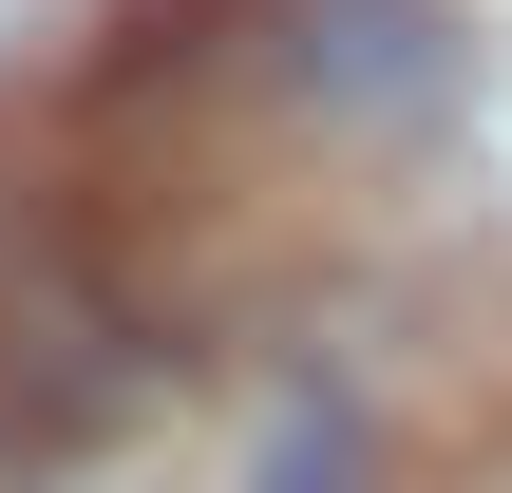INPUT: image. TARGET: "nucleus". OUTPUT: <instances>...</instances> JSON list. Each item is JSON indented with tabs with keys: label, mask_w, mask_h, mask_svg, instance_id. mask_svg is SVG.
<instances>
[{
	"label": "nucleus",
	"mask_w": 512,
	"mask_h": 493,
	"mask_svg": "<svg viewBox=\"0 0 512 493\" xmlns=\"http://www.w3.org/2000/svg\"><path fill=\"white\" fill-rule=\"evenodd\" d=\"M266 493H361V418H342V399H285V437H266Z\"/></svg>",
	"instance_id": "obj_2"
},
{
	"label": "nucleus",
	"mask_w": 512,
	"mask_h": 493,
	"mask_svg": "<svg viewBox=\"0 0 512 493\" xmlns=\"http://www.w3.org/2000/svg\"><path fill=\"white\" fill-rule=\"evenodd\" d=\"M152 399V304L95 266V247H38L0 266V456H76Z\"/></svg>",
	"instance_id": "obj_1"
}]
</instances>
